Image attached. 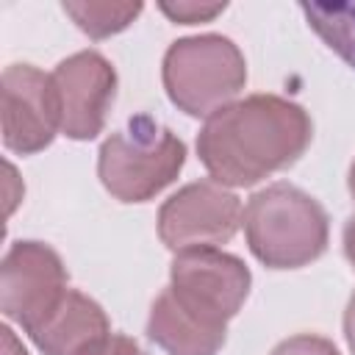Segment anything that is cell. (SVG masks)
Instances as JSON below:
<instances>
[{
    "mask_svg": "<svg viewBox=\"0 0 355 355\" xmlns=\"http://www.w3.org/2000/svg\"><path fill=\"white\" fill-rule=\"evenodd\" d=\"M250 291L247 266L222 250H186L172 261V283L153 302L150 338L169 355H216L225 324Z\"/></svg>",
    "mask_w": 355,
    "mask_h": 355,
    "instance_id": "obj_1",
    "label": "cell"
},
{
    "mask_svg": "<svg viewBox=\"0 0 355 355\" xmlns=\"http://www.w3.org/2000/svg\"><path fill=\"white\" fill-rule=\"evenodd\" d=\"M311 136L313 125L297 103L277 94H252L205 119L197 153L216 183L252 186L291 166L311 144Z\"/></svg>",
    "mask_w": 355,
    "mask_h": 355,
    "instance_id": "obj_2",
    "label": "cell"
},
{
    "mask_svg": "<svg viewBox=\"0 0 355 355\" xmlns=\"http://www.w3.org/2000/svg\"><path fill=\"white\" fill-rule=\"evenodd\" d=\"M244 230L252 255L272 269H297L327 247L324 208L288 183H272L244 208Z\"/></svg>",
    "mask_w": 355,
    "mask_h": 355,
    "instance_id": "obj_3",
    "label": "cell"
},
{
    "mask_svg": "<svg viewBox=\"0 0 355 355\" xmlns=\"http://www.w3.org/2000/svg\"><path fill=\"white\" fill-rule=\"evenodd\" d=\"M183 141L147 114L128 119L125 130L100 147L97 172L103 186L122 202H144L169 186L183 169Z\"/></svg>",
    "mask_w": 355,
    "mask_h": 355,
    "instance_id": "obj_4",
    "label": "cell"
},
{
    "mask_svg": "<svg viewBox=\"0 0 355 355\" xmlns=\"http://www.w3.org/2000/svg\"><path fill=\"white\" fill-rule=\"evenodd\" d=\"M247 83L239 47L216 33L175 42L164 55V86L169 100L189 116H211Z\"/></svg>",
    "mask_w": 355,
    "mask_h": 355,
    "instance_id": "obj_5",
    "label": "cell"
},
{
    "mask_svg": "<svg viewBox=\"0 0 355 355\" xmlns=\"http://www.w3.org/2000/svg\"><path fill=\"white\" fill-rule=\"evenodd\" d=\"M244 211L233 191L216 180L189 183L172 194L158 214V236L175 250H216L239 230Z\"/></svg>",
    "mask_w": 355,
    "mask_h": 355,
    "instance_id": "obj_6",
    "label": "cell"
},
{
    "mask_svg": "<svg viewBox=\"0 0 355 355\" xmlns=\"http://www.w3.org/2000/svg\"><path fill=\"white\" fill-rule=\"evenodd\" d=\"M0 288L3 313L25 333L39 327L69 291L61 258L42 241H17L6 252Z\"/></svg>",
    "mask_w": 355,
    "mask_h": 355,
    "instance_id": "obj_7",
    "label": "cell"
},
{
    "mask_svg": "<svg viewBox=\"0 0 355 355\" xmlns=\"http://www.w3.org/2000/svg\"><path fill=\"white\" fill-rule=\"evenodd\" d=\"M55 130H61V100L53 75L11 64L3 72V144L33 155L55 139Z\"/></svg>",
    "mask_w": 355,
    "mask_h": 355,
    "instance_id": "obj_8",
    "label": "cell"
},
{
    "mask_svg": "<svg viewBox=\"0 0 355 355\" xmlns=\"http://www.w3.org/2000/svg\"><path fill=\"white\" fill-rule=\"evenodd\" d=\"M61 100V130L69 139H94L114 105L116 75L108 58L94 50L64 58L53 72Z\"/></svg>",
    "mask_w": 355,
    "mask_h": 355,
    "instance_id": "obj_9",
    "label": "cell"
},
{
    "mask_svg": "<svg viewBox=\"0 0 355 355\" xmlns=\"http://www.w3.org/2000/svg\"><path fill=\"white\" fill-rule=\"evenodd\" d=\"M28 336L44 355H97L108 344L111 327L94 300L69 288L58 308Z\"/></svg>",
    "mask_w": 355,
    "mask_h": 355,
    "instance_id": "obj_10",
    "label": "cell"
},
{
    "mask_svg": "<svg viewBox=\"0 0 355 355\" xmlns=\"http://www.w3.org/2000/svg\"><path fill=\"white\" fill-rule=\"evenodd\" d=\"M300 8L319 39L355 69V3H302Z\"/></svg>",
    "mask_w": 355,
    "mask_h": 355,
    "instance_id": "obj_11",
    "label": "cell"
},
{
    "mask_svg": "<svg viewBox=\"0 0 355 355\" xmlns=\"http://www.w3.org/2000/svg\"><path fill=\"white\" fill-rule=\"evenodd\" d=\"M64 14L92 39H105L125 31L141 14V3H64Z\"/></svg>",
    "mask_w": 355,
    "mask_h": 355,
    "instance_id": "obj_12",
    "label": "cell"
},
{
    "mask_svg": "<svg viewBox=\"0 0 355 355\" xmlns=\"http://www.w3.org/2000/svg\"><path fill=\"white\" fill-rule=\"evenodd\" d=\"M158 8L172 22H178V25H194V22H211L216 14H222L227 8V3H191V0H180V3H161Z\"/></svg>",
    "mask_w": 355,
    "mask_h": 355,
    "instance_id": "obj_13",
    "label": "cell"
},
{
    "mask_svg": "<svg viewBox=\"0 0 355 355\" xmlns=\"http://www.w3.org/2000/svg\"><path fill=\"white\" fill-rule=\"evenodd\" d=\"M272 355H338V349L322 336H294L283 341Z\"/></svg>",
    "mask_w": 355,
    "mask_h": 355,
    "instance_id": "obj_14",
    "label": "cell"
},
{
    "mask_svg": "<svg viewBox=\"0 0 355 355\" xmlns=\"http://www.w3.org/2000/svg\"><path fill=\"white\" fill-rule=\"evenodd\" d=\"M97 355H141L139 352V347H136V341H130L128 336H111L108 338V344L97 352Z\"/></svg>",
    "mask_w": 355,
    "mask_h": 355,
    "instance_id": "obj_15",
    "label": "cell"
},
{
    "mask_svg": "<svg viewBox=\"0 0 355 355\" xmlns=\"http://www.w3.org/2000/svg\"><path fill=\"white\" fill-rule=\"evenodd\" d=\"M344 336H347L349 349L355 352V294H352V300L347 305V313H344Z\"/></svg>",
    "mask_w": 355,
    "mask_h": 355,
    "instance_id": "obj_16",
    "label": "cell"
},
{
    "mask_svg": "<svg viewBox=\"0 0 355 355\" xmlns=\"http://www.w3.org/2000/svg\"><path fill=\"white\" fill-rule=\"evenodd\" d=\"M344 252H347V258H349V263L355 269V216L344 227Z\"/></svg>",
    "mask_w": 355,
    "mask_h": 355,
    "instance_id": "obj_17",
    "label": "cell"
},
{
    "mask_svg": "<svg viewBox=\"0 0 355 355\" xmlns=\"http://www.w3.org/2000/svg\"><path fill=\"white\" fill-rule=\"evenodd\" d=\"M3 344H6V355H28V352L17 344V338H14V333H11L8 327H3Z\"/></svg>",
    "mask_w": 355,
    "mask_h": 355,
    "instance_id": "obj_18",
    "label": "cell"
},
{
    "mask_svg": "<svg viewBox=\"0 0 355 355\" xmlns=\"http://www.w3.org/2000/svg\"><path fill=\"white\" fill-rule=\"evenodd\" d=\"M349 191L355 197V161H352V169H349Z\"/></svg>",
    "mask_w": 355,
    "mask_h": 355,
    "instance_id": "obj_19",
    "label": "cell"
}]
</instances>
